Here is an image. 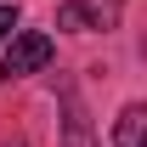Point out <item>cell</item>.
Listing matches in <instances>:
<instances>
[{"label": "cell", "instance_id": "1", "mask_svg": "<svg viewBox=\"0 0 147 147\" xmlns=\"http://www.w3.org/2000/svg\"><path fill=\"white\" fill-rule=\"evenodd\" d=\"M51 62V34L40 28H23V34L6 40V57H0V79H28Z\"/></svg>", "mask_w": 147, "mask_h": 147}, {"label": "cell", "instance_id": "2", "mask_svg": "<svg viewBox=\"0 0 147 147\" xmlns=\"http://www.w3.org/2000/svg\"><path fill=\"white\" fill-rule=\"evenodd\" d=\"M113 147H147V102H125L113 119Z\"/></svg>", "mask_w": 147, "mask_h": 147}, {"label": "cell", "instance_id": "3", "mask_svg": "<svg viewBox=\"0 0 147 147\" xmlns=\"http://www.w3.org/2000/svg\"><path fill=\"white\" fill-rule=\"evenodd\" d=\"M62 147H91V119L74 91H62Z\"/></svg>", "mask_w": 147, "mask_h": 147}, {"label": "cell", "instance_id": "4", "mask_svg": "<svg viewBox=\"0 0 147 147\" xmlns=\"http://www.w3.org/2000/svg\"><path fill=\"white\" fill-rule=\"evenodd\" d=\"M79 11L91 28H119V11H125V0H79Z\"/></svg>", "mask_w": 147, "mask_h": 147}, {"label": "cell", "instance_id": "5", "mask_svg": "<svg viewBox=\"0 0 147 147\" xmlns=\"http://www.w3.org/2000/svg\"><path fill=\"white\" fill-rule=\"evenodd\" d=\"M57 28H68V34H91V23H85V11H79V0L57 6Z\"/></svg>", "mask_w": 147, "mask_h": 147}, {"label": "cell", "instance_id": "6", "mask_svg": "<svg viewBox=\"0 0 147 147\" xmlns=\"http://www.w3.org/2000/svg\"><path fill=\"white\" fill-rule=\"evenodd\" d=\"M11 28H17V6H11V0H6V6H0V45H6V40H11Z\"/></svg>", "mask_w": 147, "mask_h": 147}]
</instances>
